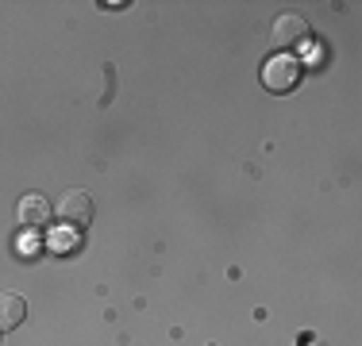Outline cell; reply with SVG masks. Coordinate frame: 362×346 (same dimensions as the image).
<instances>
[{
    "label": "cell",
    "instance_id": "obj_1",
    "mask_svg": "<svg viewBox=\"0 0 362 346\" xmlns=\"http://www.w3.org/2000/svg\"><path fill=\"white\" fill-rule=\"evenodd\" d=\"M58 220L66 223V227L81 231L93 223V196L85 193V189H70V193H62V201H58Z\"/></svg>",
    "mask_w": 362,
    "mask_h": 346
},
{
    "label": "cell",
    "instance_id": "obj_2",
    "mask_svg": "<svg viewBox=\"0 0 362 346\" xmlns=\"http://www.w3.org/2000/svg\"><path fill=\"white\" fill-rule=\"evenodd\" d=\"M297 81H300V62H297V58H289V54L270 58V62L262 66V85L270 93H289Z\"/></svg>",
    "mask_w": 362,
    "mask_h": 346
},
{
    "label": "cell",
    "instance_id": "obj_3",
    "mask_svg": "<svg viewBox=\"0 0 362 346\" xmlns=\"http://www.w3.org/2000/svg\"><path fill=\"white\" fill-rule=\"evenodd\" d=\"M16 223H20L23 231H39L50 223V201L42 193H28L20 196V204H16Z\"/></svg>",
    "mask_w": 362,
    "mask_h": 346
},
{
    "label": "cell",
    "instance_id": "obj_4",
    "mask_svg": "<svg viewBox=\"0 0 362 346\" xmlns=\"http://www.w3.org/2000/svg\"><path fill=\"white\" fill-rule=\"evenodd\" d=\"M308 39H313L308 20H300V16H278V23H274V42H278L281 50L305 47Z\"/></svg>",
    "mask_w": 362,
    "mask_h": 346
},
{
    "label": "cell",
    "instance_id": "obj_5",
    "mask_svg": "<svg viewBox=\"0 0 362 346\" xmlns=\"http://www.w3.org/2000/svg\"><path fill=\"white\" fill-rule=\"evenodd\" d=\"M23 319H28V300L20 292H0V335L16 331Z\"/></svg>",
    "mask_w": 362,
    "mask_h": 346
}]
</instances>
